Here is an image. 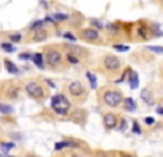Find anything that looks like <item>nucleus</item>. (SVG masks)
Returning a JSON list of instances; mask_svg holds the SVG:
<instances>
[{
    "label": "nucleus",
    "mask_w": 163,
    "mask_h": 157,
    "mask_svg": "<svg viewBox=\"0 0 163 157\" xmlns=\"http://www.w3.org/2000/svg\"><path fill=\"white\" fill-rule=\"evenodd\" d=\"M125 99L122 90L116 89V87L105 86L99 90V100L103 106L109 107V109H117L119 106H122V101Z\"/></svg>",
    "instance_id": "f257e3e1"
},
{
    "label": "nucleus",
    "mask_w": 163,
    "mask_h": 157,
    "mask_svg": "<svg viewBox=\"0 0 163 157\" xmlns=\"http://www.w3.org/2000/svg\"><path fill=\"white\" fill-rule=\"evenodd\" d=\"M100 66H102V70L105 74H107V76H116L122 70V60L117 56H115V54L109 53L102 57Z\"/></svg>",
    "instance_id": "f03ea898"
},
{
    "label": "nucleus",
    "mask_w": 163,
    "mask_h": 157,
    "mask_svg": "<svg viewBox=\"0 0 163 157\" xmlns=\"http://www.w3.org/2000/svg\"><path fill=\"white\" fill-rule=\"evenodd\" d=\"M66 91H67L69 97H70L72 100L77 101V103H83L89 96L87 87L82 83L80 80H72L67 84V87H66Z\"/></svg>",
    "instance_id": "7ed1b4c3"
},
{
    "label": "nucleus",
    "mask_w": 163,
    "mask_h": 157,
    "mask_svg": "<svg viewBox=\"0 0 163 157\" xmlns=\"http://www.w3.org/2000/svg\"><path fill=\"white\" fill-rule=\"evenodd\" d=\"M50 106H52L53 111L57 114V116H67L69 111H70V109H72L70 100H69L65 94H60V93L54 94V96L52 97Z\"/></svg>",
    "instance_id": "20e7f679"
},
{
    "label": "nucleus",
    "mask_w": 163,
    "mask_h": 157,
    "mask_svg": "<svg viewBox=\"0 0 163 157\" xmlns=\"http://www.w3.org/2000/svg\"><path fill=\"white\" fill-rule=\"evenodd\" d=\"M44 60H46V63H47L49 67H52V69H60L62 66H63V60H65V56H63V53H62L59 49H56V47H47L46 50H44Z\"/></svg>",
    "instance_id": "39448f33"
},
{
    "label": "nucleus",
    "mask_w": 163,
    "mask_h": 157,
    "mask_svg": "<svg viewBox=\"0 0 163 157\" xmlns=\"http://www.w3.org/2000/svg\"><path fill=\"white\" fill-rule=\"evenodd\" d=\"M79 37H80L83 42H86V43H92V44H102L103 43L100 32L93 29V27L82 29V30L79 32Z\"/></svg>",
    "instance_id": "423d86ee"
},
{
    "label": "nucleus",
    "mask_w": 163,
    "mask_h": 157,
    "mask_svg": "<svg viewBox=\"0 0 163 157\" xmlns=\"http://www.w3.org/2000/svg\"><path fill=\"white\" fill-rule=\"evenodd\" d=\"M24 90H26V93L29 94L32 99H34V100H42V99H44V96H46V89H44L39 81H34V80L26 83Z\"/></svg>",
    "instance_id": "0eeeda50"
},
{
    "label": "nucleus",
    "mask_w": 163,
    "mask_h": 157,
    "mask_svg": "<svg viewBox=\"0 0 163 157\" xmlns=\"http://www.w3.org/2000/svg\"><path fill=\"white\" fill-rule=\"evenodd\" d=\"M136 37L139 39V40H147V39H150V37H153V33H152V29H150V26L147 23H145V20H142L137 26H136Z\"/></svg>",
    "instance_id": "6e6552de"
},
{
    "label": "nucleus",
    "mask_w": 163,
    "mask_h": 157,
    "mask_svg": "<svg viewBox=\"0 0 163 157\" xmlns=\"http://www.w3.org/2000/svg\"><path fill=\"white\" fill-rule=\"evenodd\" d=\"M103 126L107 131H112L115 129H117L119 126V117L116 113H112V111H107V113L103 114Z\"/></svg>",
    "instance_id": "1a4fd4ad"
},
{
    "label": "nucleus",
    "mask_w": 163,
    "mask_h": 157,
    "mask_svg": "<svg viewBox=\"0 0 163 157\" xmlns=\"http://www.w3.org/2000/svg\"><path fill=\"white\" fill-rule=\"evenodd\" d=\"M65 49L69 52V53H73L75 56H77L80 60H82V59H86V57L89 56V50H87V49H85V47H82V46H77V44L66 43Z\"/></svg>",
    "instance_id": "9d476101"
},
{
    "label": "nucleus",
    "mask_w": 163,
    "mask_h": 157,
    "mask_svg": "<svg viewBox=\"0 0 163 157\" xmlns=\"http://www.w3.org/2000/svg\"><path fill=\"white\" fill-rule=\"evenodd\" d=\"M105 29L107 32L109 37H117L122 33V27H120V23H117V22H109L105 26Z\"/></svg>",
    "instance_id": "9b49d317"
},
{
    "label": "nucleus",
    "mask_w": 163,
    "mask_h": 157,
    "mask_svg": "<svg viewBox=\"0 0 163 157\" xmlns=\"http://www.w3.org/2000/svg\"><path fill=\"white\" fill-rule=\"evenodd\" d=\"M140 99H142V101H145V104H147V106H153V104H155L153 91L150 90V89H147V87H145V89L140 90Z\"/></svg>",
    "instance_id": "f8f14e48"
},
{
    "label": "nucleus",
    "mask_w": 163,
    "mask_h": 157,
    "mask_svg": "<svg viewBox=\"0 0 163 157\" xmlns=\"http://www.w3.org/2000/svg\"><path fill=\"white\" fill-rule=\"evenodd\" d=\"M47 30L42 27V29H37V30H33V34H32V40L36 42V43H40V42H44L47 39Z\"/></svg>",
    "instance_id": "ddd939ff"
},
{
    "label": "nucleus",
    "mask_w": 163,
    "mask_h": 157,
    "mask_svg": "<svg viewBox=\"0 0 163 157\" xmlns=\"http://www.w3.org/2000/svg\"><path fill=\"white\" fill-rule=\"evenodd\" d=\"M122 107L125 111H129V113H132V111H135L136 109H137V104H136L135 99H132V97H125L122 101Z\"/></svg>",
    "instance_id": "4468645a"
},
{
    "label": "nucleus",
    "mask_w": 163,
    "mask_h": 157,
    "mask_svg": "<svg viewBox=\"0 0 163 157\" xmlns=\"http://www.w3.org/2000/svg\"><path fill=\"white\" fill-rule=\"evenodd\" d=\"M127 81H129L130 89H132V90H136V89L139 87V74H137V71H135V70L130 71Z\"/></svg>",
    "instance_id": "2eb2a0df"
},
{
    "label": "nucleus",
    "mask_w": 163,
    "mask_h": 157,
    "mask_svg": "<svg viewBox=\"0 0 163 157\" xmlns=\"http://www.w3.org/2000/svg\"><path fill=\"white\" fill-rule=\"evenodd\" d=\"M66 147L76 149V147H77V143H76V141H72V140H63V141H57V143L54 144V149H56V150H63Z\"/></svg>",
    "instance_id": "dca6fc26"
},
{
    "label": "nucleus",
    "mask_w": 163,
    "mask_h": 157,
    "mask_svg": "<svg viewBox=\"0 0 163 157\" xmlns=\"http://www.w3.org/2000/svg\"><path fill=\"white\" fill-rule=\"evenodd\" d=\"M32 60L39 69H44V56L42 53H34L32 54Z\"/></svg>",
    "instance_id": "f3484780"
},
{
    "label": "nucleus",
    "mask_w": 163,
    "mask_h": 157,
    "mask_svg": "<svg viewBox=\"0 0 163 157\" xmlns=\"http://www.w3.org/2000/svg\"><path fill=\"white\" fill-rule=\"evenodd\" d=\"M4 64H6V67H7V71H9V73H12V74H19V67L16 66V64L13 63V61H10L9 60V59H6V60H4Z\"/></svg>",
    "instance_id": "a211bd4d"
},
{
    "label": "nucleus",
    "mask_w": 163,
    "mask_h": 157,
    "mask_svg": "<svg viewBox=\"0 0 163 157\" xmlns=\"http://www.w3.org/2000/svg\"><path fill=\"white\" fill-rule=\"evenodd\" d=\"M86 77H87L89 83H90L92 90H96V89H97V79H96V74H93L92 71H86Z\"/></svg>",
    "instance_id": "6ab92c4d"
},
{
    "label": "nucleus",
    "mask_w": 163,
    "mask_h": 157,
    "mask_svg": "<svg viewBox=\"0 0 163 157\" xmlns=\"http://www.w3.org/2000/svg\"><path fill=\"white\" fill-rule=\"evenodd\" d=\"M66 60H67L69 64H79L80 63V59H79L77 56H75L73 53H69V52H67V54H66Z\"/></svg>",
    "instance_id": "aec40b11"
},
{
    "label": "nucleus",
    "mask_w": 163,
    "mask_h": 157,
    "mask_svg": "<svg viewBox=\"0 0 163 157\" xmlns=\"http://www.w3.org/2000/svg\"><path fill=\"white\" fill-rule=\"evenodd\" d=\"M13 147H14V144L10 143V141H2V143H0V149H2V151H4V153L10 151Z\"/></svg>",
    "instance_id": "412c9836"
},
{
    "label": "nucleus",
    "mask_w": 163,
    "mask_h": 157,
    "mask_svg": "<svg viewBox=\"0 0 163 157\" xmlns=\"http://www.w3.org/2000/svg\"><path fill=\"white\" fill-rule=\"evenodd\" d=\"M130 71H132V69H130V67H129V69H126V70L123 71L122 74H120V77H119V79H117V80L115 81V83H117V84H119V83H123V81H125L126 79H129Z\"/></svg>",
    "instance_id": "4be33fe9"
},
{
    "label": "nucleus",
    "mask_w": 163,
    "mask_h": 157,
    "mask_svg": "<svg viewBox=\"0 0 163 157\" xmlns=\"http://www.w3.org/2000/svg\"><path fill=\"white\" fill-rule=\"evenodd\" d=\"M53 19L56 20V23H62V22L67 20L69 16H67V14H65V13H54L53 14Z\"/></svg>",
    "instance_id": "5701e85b"
},
{
    "label": "nucleus",
    "mask_w": 163,
    "mask_h": 157,
    "mask_svg": "<svg viewBox=\"0 0 163 157\" xmlns=\"http://www.w3.org/2000/svg\"><path fill=\"white\" fill-rule=\"evenodd\" d=\"M44 26V20H34L33 23H30L29 29L30 30H37V29H42Z\"/></svg>",
    "instance_id": "b1692460"
},
{
    "label": "nucleus",
    "mask_w": 163,
    "mask_h": 157,
    "mask_svg": "<svg viewBox=\"0 0 163 157\" xmlns=\"http://www.w3.org/2000/svg\"><path fill=\"white\" fill-rule=\"evenodd\" d=\"M90 24H92L93 29H96V30H99V32H100V30L103 29V27H105V26H103L102 22L97 20V19H90Z\"/></svg>",
    "instance_id": "393cba45"
},
{
    "label": "nucleus",
    "mask_w": 163,
    "mask_h": 157,
    "mask_svg": "<svg viewBox=\"0 0 163 157\" xmlns=\"http://www.w3.org/2000/svg\"><path fill=\"white\" fill-rule=\"evenodd\" d=\"M0 113H2V114H12V113H13V107L0 103Z\"/></svg>",
    "instance_id": "a878e982"
},
{
    "label": "nucleus",
    "mask_w": 163,
    "mask_h": 157,
    "mask_svg": "<svg viewBox=\"0 0 163 157\" xmlns=\"http://www.w3.org/2000/svg\"><path fill=\"white\" fill-rule=\"evenodd\" d=\"M146 49H147V50H150V52H152V53L160 54V56H162V54H163V47H162V46H147Z\"/></svg>",
    "instance_id": "bb28decb"
},
{
    "label": "nucleus",
    "mask_w": 163,
    "mask_h": 157,
    "mask_svg": "<svg viewBox=\"0 0 163 157\" xmlns=\"http://www.w3.org/2000/svg\"><path fill=\"white\" fill-rule=\"evenodd\" d=\"M119 123H120V126H117V130L119 131H126V129H127V120H126V119H119Z\"/></svg>",
    "instance_id": "cd10ccee"
},
{
    "label": "nucleus",
    "mask_w": 163,
    "mask_h": 157,
    "mask_svg": "<svg viewBox=\"0 0 163 157\" xmlns=\"http://www.w3.org/2000/svg\"><path fill=\"white\" fill-rule=\"evenodd\" d=\"M0 46H2V49H3L4 52H7V53H12V52H14V46L12 43H2Z\"/></svg>",
    "instance_id": "c85d7f7f"
},
{
    "label": "nucleus",
    "mask_w": 163,
    "mask_h": 157,
    "mask_svg": "<svg viewBox=\"0 0 163 157\" xmlns=\"http://www.w3.org/2000/svg\"><path fill=\"white\" fill-rule=\"evenodd\" d=\"M113 49L116 52H129V46H123V44H113Z\"/></svg>",
    "instance_id": "c756f323"
},
{
    "label": "nucleus",
    "mask_w": 163,
    "mask_h": 157,
    "mask_svg": "<svg viewBox=\"0 0 163 157\" xmlns=\"http://www.w3.org/2000/svg\"><path fill=\"white\" fill-rule=\"evenodd\" d=\"M62 36L65 37V39H67V40H70V42H76V40H77V37H76L75 34H72L70 32H66V33H63Z\"/></svg>",
    "instance_id": "7c9ffc66"
},
{
    "label": "nucleus",
    "mask_w": 163,
    "mask_h": 157,
    "mask_svg": "<svg viewBox=\"0 0 163 157\" xmlns=\"http://www.w3.org/2000/svg\"><path fill=\"white\" fill-rule=\"evenodd\" d=\"M132 131H133L135 134H142V129H140V126H139V123H137V121H133Z\"/></svg>",
    "instance_id": "2f4dec72"
},
{
    "label": "nucleus",
    "mask_w": 163,
    "mask_h": 157,
    "mask_svg": "<svg viewBox=\"0 0 163 157\" xmlns=\"http://www.w3.org/2000/svg\"><path fill=\"white\" fill-rule=\"evenodd\" d=\"M19 59H20V60H29V59H32V54L30 53H20Z\"/></svg>",
    "instance_id": "473e14b6"
},
{
    "label": "nucleus",
    "mask_w": 163,
    "mask_h": 157,
    "mask_svg": "<svg viewBox=\"0 0 163 157\" xmlns=\"http://www.w3.org/2000/svg\"><path fill=\"white\" fill-rule=\"evenodd\" d=\"M145 124H146V126L155 124V119H153V117H145Z\"/></svg>",
    "instance_id": "72a5a7b5"
},
{
    "label": "nucleus",
    "mask_w": 163,
    "mask_h": 157,
    "mask_svg": "<svg viewBox=\"0 0 163 157\" xmlns=\"http://www.w3.org/2000/svg\"><path fill=\"white\" fill-rule=\"evenodd\" d=\"M20 39H22V34H10V40L12 42H20Z\"/></svg>",
    "instance_id": "f704fd0d"
},
{
    "label": "nucleus",
    "mask_w": 163,
    "mask_h": 157,
    "mask_svg": "<svg viewBox=\"0 0 163 157\" xmlns=\"http://www.w3.org/2000/svg\"><path fill=\"white\" fill-rule=\"evenodd\" d=\"M44 22H47V23H52V24H56V20L53 19V16H47L44 19Z\"/></svg>",
    "instance_id": "c9c22d12"
},
{
    "label": "nucleus",
    "mask_w": 163,
    "mask_h": 157,
    "mask_svg": "<svg viewBox=\"0 0 163 157\" xmlns=\"http://www.w3.org/2000/svg\"><path fill=\"white\" fill-rule=\"evenodd\" d=\"M156 113L160 114V116H163V106H157L156 107Z\"/></svg>",
    "instance_id": "e433bc0d"
},
{
    "label": "nucleus",
    "mask_w": 163,
    "mask_h": 157,
    "mask_svg": "<svg viewBox=\"0 0 163 157\" xmlns=\"http://www.w3.org/2000/svg\"><path fill=\"white\" fill-rule=\"evenodd\" d=\"M155 2H156V3L159 4L160 7H163V0H155Z\"/></svg>",
    "instance_id": "4c0bfd02"
},
{
    "label": "nucleus",
    "mask_w": 163,
    "mask_h": 157,
    "mask_svg": "<svg viewBox=\"0 0 163 157\" xmlns=\"http://www.w3.org/2000/svg\"><path fill=\"white\" fill-rule=\"evenodd\" d=\"M72 157H82V156H79V154H73Z\"/></svg>",
    "instance_id": "58836bf2"
},
{
    "label": "nucleus",
    "mask_w": 163,
    "mask_h": 157,
    "mask_svg": "<svg viewBox=\"0 0 163 157\" xmlns=\"http://www.w3.org/2000/svg\"><path fill=\"white\" fill-rule=\"evenodd\" d=\"M6 157H12V156H6Z\"/></svg>",
    "instance_id": "ea45409f"
},
{
    "label": "nucleus",
    "mask_w": 163,
    "mask_h": 157,
    "mask_svg": "<svg viewBox=\"0 0 163 157\" xmlns=\"http://www.w3.org/2000/svg\"><path fill=\"white\" fill-rule=\"evenodd\" d=\"M126 157H129V156H126Z\"/></svg>",
    "instance_id": "a19ab883"
}]
</instances>
